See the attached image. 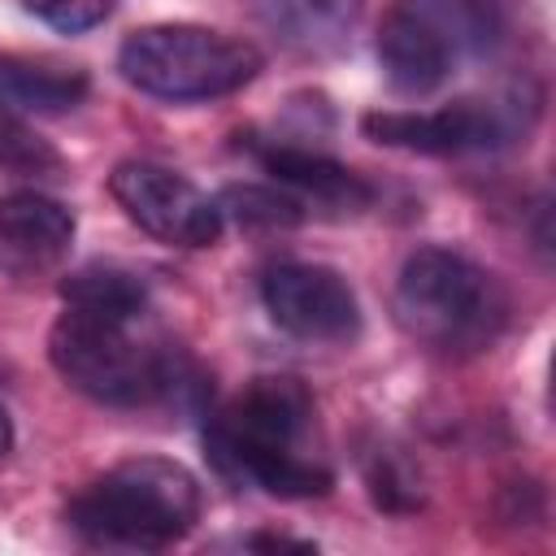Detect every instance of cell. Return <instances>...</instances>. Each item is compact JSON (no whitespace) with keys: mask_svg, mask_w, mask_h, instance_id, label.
Listing matches in <instances>:
<instances>
[{"mask_svg":"<svg viewBox=\"0 0 556 556\" xmlns=\"http://www.w3.org/2000/svg\"><path fill=\"white\" fill-rule=\"evenodd\" d=\"M48 356L74 391L109 408L204 404V374L182 348H174L161 330L148 326V313L109 317L65 308L48 334Z\"/></svg>","mask_w":556,"mask_h":556,"instance_id":"cell-1","label":"cell"},{"mask_svg":"<svg viewBox=\"0 0 556 556\" xmlns=\"http://www.w3.org/2000/svg\"><path fill=\"white\" fill-rule=\"evenodd\" d=\"M317 404L300 378H252L204 426L213 465L243 486H261L278 500H313L334 486L330 469L304 456Z\"/></svg>","mask_w":556,"mask_h":556,"instance_id":"cell-2","label":"cell"},{"mask_svg":"<svg viewBox=\"0 0 556 556\" xmlns=\"http://www.w3.org/2000/svg\"><path fill=\"white\" fill-rule=\"evenodd\" d=\"M200 517V482L165 456H130L65 504V521L96 547L161 552Z\"/></svg>","mask_w":556,"mask_h":556,"instance_id":"cell-3","label":"cell"},{"mask_svg":"<svg viewBox=\"0 0 556 556\" xmlns=\"http://www.w3.org/2000/svg\"><path fill=\"white\" fill-rule=\"evenodd\" d=\"M395 321L426 348L473 356L508 321V295L495 274L452 248H417L395 278Z\"/></svg>","mask_w":556,"mask_h":556,"instance_id":"cell-4","label":"cell"},{"mask_svg":"<svg viewBox=\"0 0 556 556\" xmlns=\"http://www.w3.org/2000/svg\"><path fill=\"white\" fill-rule=\"evenodd\" d=\"M500 35L504 0H395L378 30V65L400 96H430Z\"/></svg>","mask_w":556,"mask_h":556,"instance_id":"cell-5","label":"cell"},{"mask_svg":"<svg viewBox=\"0 0 556 556\" xmlns=\"http://www.w3.org/2000/svg\"><path fill=\"white\" fill-rule=\"evenodd\" d=\"M117 70L130 87L156 100H217L248 87L261 74V52L248 39L226 30L191 26V22H161L135 30L122 52Z\"/></svg>","mask_w":556,"mask_h":556,"instance_id":"cell-6","label":"cell"},{"mask_svg":"<svg viewBox=\"0 0 556 556\" xmlns=\"http://www.w3.org/2000/svg\"><path fill=\"white\" fill-rule=\"evenodd\" d=\"M534 117V104L521 96L508 100H456L434 113H413V109H378L361 117V130L374 143L404 148V152H426V156H465V152H495L526 135Z\"/></svg>","mask_w":556,"mask_h":556,"instance_id":"cell-7","label":"cell"},{"mask_svg":"<svg viewBox=\"0 0 556 556\" xmlns=\"http://www.w3.org/2000/svg\"><path fill=\"white\" fill-rule=\"evenodd\" d=\"M113 200L126 217L161 243L174 248H213L222 239V208L191 178L156 161H122L109 174Z\"/></svg>","mask_w":556,"mask_h":556,"instance_id":"cell-8","label":"cell"},{"mask_svg":"<svg viewBox=\"0 0 556 556\" xmlns=\"http://www.w3.org/2000/svg\"><path fill=\"white\" fill-rule=\"evenodd\" d=\"M265 313L278 330L308 343H352L361 334V300L352 282L313 261H278L261 278Z\"/></svg>","mask_w":556,"mask_h":556,"instance_id":"cell-9","label":"cell"},{"mask_svg":"<svg viewBox=\"0 0 556 556\" xmlns=\"http://www.w3.org/2000/svg\"><path fill=\"white\" fill-rule=\"evenodd\" d=\"M74 243V213L39 191H13L0 200V274L13 282H39L56 274Z\"/></svg>","mask_w":556,"mask_h":556,"instance_id":"cell-10","label":"cell"},{"mask_svg":"<svg viewBox=\"0 0 556 556\" xmlns=\"http://www.w3.org/2000/svg\"><path fill=\"white\" fill-rule=\"evenodd\" d=\"M248 148L261 161V169L274 182H282L300 204L313 200V204L352 213V208H365L374 200L369 182H361L348 165H339L334 156H326L317 148H304V143H291V139H252Z\"/></svg>","mask_w":556,"mask_h":556,"instance_id":"cell-11","label":"cell"},{"mask_svg":"<svg viewBox=\"0 0 556 556\" xmlns=\"http://www.w3.org/2000/svg\"><path fill=\"white\" fill-rule=\"evenodd\" d=\"M252 13L282 48L300 56H330L352 39L365 0H252Z\"/></svg>","mask_w":556,"mask_h":556,"instance_id":"cell-12","label":"cell"},{"mask_svg":"<svg viewBox=\"0 0 556 556\" xmlns=\"http://www.w3.org/2000/svg\"><path fill=\"white\" fill-rule=\"evenodd\" d=\"M87 74L35 56H0V100L22 113H70L87 100Z\"/></svg>","mask_w":556,"mask_h":556,"instance_id":"cell-13","label":"cell"},{"mask_svg":"<svg viewBox=\"0 0 556 556\" xmlns=\"http://www.w3.org/2000/svg\"><path fill=\"white\" fill-rule=\"evenodd\" d=\"M65 308L109 313V317H139L148 313V282L126 265H83L61 282Z\"/></svg>","mask_w":556,"mask_h":556,"instance_id":"cell-14","label":"cell"},{"mask_svg":"<svg viewBox=\"0 0 556 556\" xmlns=\"http://www.w3.org/2000/svg\"><path fill=\"white\" fill-rule=\"evenodd\" d=\"M217 208H222V217H235L248 230H287V226L304 222V204L291 191L256 187V182L226 187L222 200H217Z\"/></svg>","mask_w":556,"mask_h":556,"instance_id":"cell-15","label":"cell"},{"mask_svg":"<svg viewBox=\"0 0 556 556\" xmlns=\"http://www.w3.org/2000/svg\"><path fill=\"white\" fill-rule=\"evenodd\" d=\"M0 169L4 174H35V178L61 174V152L4 100H0Z\"/></svg>","mask_w":556,"mask_h":556,"instance_id":"cell-16","label":"cell"},{"mask_svg":"<svg viewBox=\"0 0 556 556\" xmlns=\"http://www.w3.org/2000/svg\"><path fill=\"white\" fill-rule=\"evenodd\" d=\"M26 13H35L39 22L65 30V35H78V30H91L109 17L113 0H22Z\"/></svg>","mask_w":556,"mask_h":556,"instance_id":"cell-17","label":"cell"},{"mask_svg":"<svg viewBox=\"0 0 556 556\" xmlns=\"http://www.w3.org/2000/svg\"><path fill=\"white\" fill-rule=\"evenodd\" d=\"M369 486H374V500L391 513H404V508H417L421 504V491H417V478L408 469L395 465V456H378L374 469H369Z\"/></svg>","mask_w":556,"mask_h":556,"instance_id":"cell-18","label":"cell"},{"mask_svg":"<svg viewBox=\"0 0 556 556\" xmlns=\"http://www.w3.org/2000/svg\"><path fill=\"white\" fill-rule=\"evenodd\" d=\"M252 547H308V543H295V539H282V534H256Z\"/></svg>","mask_w":556,"mask_h":556,"instance_id":"cell-19","label":"cell"},{"mask_svg":"<svg viewBox=\"0 0 556 556\" xmlns=\"http://www.w3.org/2000/svg\"><path fill=\"white\" fill-rule=\"evenodd\" d=\"M13 447V421H9V413L0 408V456Z\"/></svg>","mask_w":556,"mask_h":556,"instance_id":"cell-20","label":"cell"}]
</instances>
